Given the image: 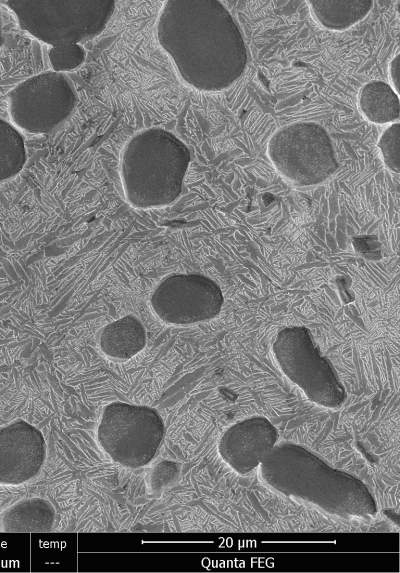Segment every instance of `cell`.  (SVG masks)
I'll use <instances>...</instances> for the list:
<instances>
[{
    "label": "cell",
    "instance_id": "16",
    "mask_svg": "<svg viewBox=\"0 0 400 573\" xmlns=\"http://www.w3.org/2000/svg\"><path fill=\"white\" fill-rule=\"evenodd\" d=\"M26 162V149L21 134L10 123L0 119V182L17 175Z\"/></svg>",
    "mask_w": 400,
    "mask_h": 573
},
{
    "label": "cell",
    "instance_id": "12",
    "mask_svg": "<svg viewBox=\"0 0 400 573\" xmlns=\"http://www.w3.org/2000/svg\"><path fill=\"white\" fill-rule=\"evenodd\" d=\"M56 509L44 497H27L9 506L1 515L0 527L10 533L51 531L56 523Z\"/></svg>",
    "mask_w": 400,
    "mask_h": 573
},
{
    "label": "cell",
    "instance_id": "11",
    "mask_svg": "<svg viewBox=\"0 0 400 573\" xmlns=\"http://www.w3.org/2000/svg\"><path fill=\"white\" fill-rule=\"evenodd\" d=\"M278 441V431L265 417L255 416L235 423L222 435L219 452L236 472L247 474L260 466Z\"/></svg>",
    "mask_w": 400,
    "mask_h": 573
},
{
    "label": "cell",
    "instance_id": "13",
    "mask_svg": "<svg viewBox=\"0 0 400 573\" xmlns=\"http://www.w3.org/2000/svg\"><path fill=\"white\" fill-rule=\"evenodd\" d=\"M146 345L143 324L133 315H126L106 325L99 336L101 352L118 361L129 360L140 353Z\"/></svg>",
    "mask_w": 400,
    "mask_h": 573
},
{
    "label": "cell",
    "instance_id": "3",
    "mask_svg": "<svg viewBox=\"0 0 400 573\" xmlns=\"http://www.w3.org/2000/svg\"><path fill=\"white\" fill-rule=\"evenodd\" d=\"M189 163V149L171 132L150 128L136 134L121 157L126 200L140 209L171 204L182 191Z\"/></svg>",
    "mask_w": 400,
    "mask_h": 573
},
{
    "label": "cell",
    "instance_id": "19",
    "mask_svg": "<svg viewBox=\"0 0 400 573\" xmlns=\"http://www.w3.org/2000/svg\"><path fill=\"white\" fill-rule=\"evenodd\" d=\"M48 56L53 70L61 73L80 66L85 59V50L79 44L54 46Z\"/></svg>",
    "mask_w": 400,
    "mask_h": 573
},
{
    "label": "cell",
    "instance_id": "9",
    "mask_svg": "<svg viewBox=\"0 0 400 573\" xmlns=\"http://www.w3.org/2000/svg\"><path fill=\"white\" fill-rule=\"evenodd\" d=\"M219 285L200 274H173L154 289L150 304L167 324L190 325L216 317L223 305Z\"/></svg>",
    "mask_w": 400,
    "mask_h": 573
},
{
    "label": "cell",
    "instance_id": "8",
    "mask_svg": "<svg viewBox=\"0 0 400 573\" xmlns=\"http://www.w3.org/2000/svg\"><path fill=\"white\" fill-rule=\"evenodd\" d=\"M75 103L76 95L67 77L55 71L26 79L8 95L12 121L33 134L55 129L69 117Z\"/></svg>",
    "mask_w": 400,
    "mask_h": 573
},
{
    "label": "cell",
    "instance_id": "10",
    "mask_svg": "<svg viewBox=\"0 0 400 573\" xmlns=\"http://www.w3.org/2000/svg\"><path fill=\"white\" fill-rule=\"evenodd\" d=\"M47 458L43 433L17 419L0 427V485L17 486L35 479Z\"/></svg>",
    "mask_w": 400,
    "mask_h": 573
},
{
    "label": "cell",
    "instance_id": "4",
    "mask_svg": "<svg viewBox=\"0 0 400 573\" xmlns=\"http://www.w3.org/2000/svg\"><path fill=\"white\" fill-rule=\"evenodd\" d=\"M5 4L23 30L52 47L98 36L115 11L111 0H13Z\"/></svg>",
    "mask_w": 400,
    "mask_h": 573
},
{
    "label": "cell",
    "instance_id": "14",
    "mask_svg": "<svg viewBox=\"0 0 400 573\" xmlns=\"http://www.w3.org/2000/svg\"><path fill=\"white\" fill-rule=\"evenodd\" d=\"M358 106L363 117L374 124L399 122V94L384 81H370L360 90Z\"/></svg>",
    "mask_w": 400,
    "mask_h": 573
},
{
    "label": "cell",
    "instance_id": "15",
    "mask_svg": "<svg viewBox=\"0 0 400 573\" xmlns=\"http://www.w3.org/2000/svg\"><path fill=\"white\" fill-rule=\"evenodd\" d=\"M312 17L322 27L343 31L362 21L371 11L373 1H309Z\"/></svg>",
    "mask_w": 400,
    "mask_h": 573
},
{
    "label": "cell",
    "instance_id": "7",
    "mask_svg": "<svg viewBox=\"0 0 400 573\" xmlns=\"http://www.w3.org/2000/svg\"><path fill=\"white\" fill-rule=\"evenodd\" d=\"M273 352L282 372L309 400L332 409L342 405L344 387L307 328L293 326L281 330L274 341Z\"/></svg>",
    "mask_w": 400,
    "mask_h": 573
},
{
    "label": "cell",
    "instance_id": "6",
    "mask_svg": "<svg viewBox=\"0 0 400 573\" xmlns=\"http://www.w3.org/2000/svg\"><path fill=\"white\" fill-rule=\"evenodd\" d=\"M267 153L277 171L300 187L323 183L338 169L332 140L315 122H297L277 130Z\"/></svg>",
    "mask_w": 400,
    "mask_h": 573
},
{
    "label": "cell",
    "instance_id": "21",
    "mask_svg": "<svg viewBox=\"0 0 400 573\" xmlns=\"http://www.w3.org/2000/svg\"><path fill=\"white\" fill-rule=\"evenodd\" d=\"M3 43V38H2V30H1V22H0V47Z\"/></svg>",
    "mask_w": 400,
    "mask_h": 573
},
{
    "label": "cell",
    "instance_id": "5",
    "mask_svg": "<svg viewBox=\"0 0 400 573\" xmlns=\"http://www.w3.org/2000/svg\"><path fill=\"white\" fill-rule=\"evenodd\" d=\"M164 437L165 424L156 409L123 401L106 405L97 425L100 448L113 462L131 469L151 463Z\"/></svg>",
    "mask_w": 400,
    "mask_h": 573
},
{
    "label": "cell",
    "instance_id": "2",
    "mask_svg": "<svg viewBox=\"0 0 400 573\" xmlns=\"http://www.w3.org/2000/svg\"><path fill=\"white\" fill-rule=\"evenodd\" d=\"M264 481L276 491L341 516L373 515L374 498L357 478L327 465L292 443L276 444L260 464Z\"/></svg>",
    "mask_w": 400,
    "mask_h": 573
},
{
    "label": "cell",
    "instance_id": "20",
    "mask_svg": "<svg viewBox=\"0 0 400 573\" xmlns=\"http://www.w3.org/2000/svg\"><path fill=\"white\" fill-rule=\"evenodd\" d=\"M388 75L390 79V85L399 94V84H400V56L396 55L394 59L389 64Z\"/></svg>",
    "mask_w": 400,
    "mask_h": 573
},
{
    "label": "cell",
    "instance_id": "1",
    "mask_svg": "<svg viewBox=\"0 0 400 573\" xmlns=\"http://www.w3.org/2000/svg\"><path fill=\"white\" fill-rule=\"evenodd\" d=\"M157 37L182 79L195 89L224 90L245 70L244 40L220 1L165 2L157 23Z\"/></svg>",
    "mask_w": 400,
    "mask_h": 573
},
{
    "label": "cell",
    "instance_id": "18",
    "mask_svg": "<svg viewBox=\"0 0 400 573\" xmlns=\"http://www.w3.org/2000/svg\"><path fill=\"white\" fill-rule=\"evenodd\" d=\"M181 466L172 460H162L150 471L148 476V488L151 494L159 495L171 488L179 479Z\"/></svg>",
    "mask_w": 400,
    "mask_h": 573
},
{
    "label": "cell",
    "instance_id": "17",
    "mask_svg": "<svg viewBox=\"0 0 400 573\" xmlns=\"http://www.w3.org/2000/svg\"><path fill=\"white\" fill-rule=\"evenodd\" d=\"M380 155L386 167L394 172L400 171V123L389 124L378 141Z\"/></svg>",
    "mask_w": 400,
    "mask_h": 573
}]
</instances>
